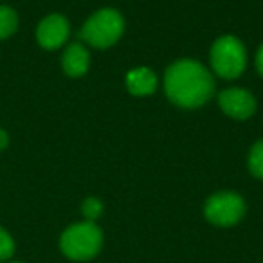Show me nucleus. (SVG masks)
Instances as JSON below:
<instances>
[{
	"mask_svg": "<svg viewBox=\"0 0 263 263\" xmlns=\"http://www.w3.org/2000/svg\"><path fill=\"white\" fill-rule=\"evenodd\" d=\"M215 90L213 72L197 60H177L164 72L166 98L179 108H200L215 96Z\"/></svg>",
	"mask_w": 263,
	"mask_h": 263,
	"instance_id": "obj_1",
	"label": "nucleus"
},
{
	"mask_svg": "<svg viewBox=\"0 0 263 263\" xmlns=\"http://www.w3.org/2000/svg\"><path fill=\"white\" fill-rule=\"evenodd\" d=\"M124 27L126 24L121 11L114 8H101L85 20L80 36L87 47L108 49L123 38Z\"/></svg>",
	"mask_w": 263,
	"mask_h": 263,
	"instance_id": "obj_2",
	"label": "nucleus"
},
{
	"mask_svg": "<svg viewBox=\"0 0 263 263\" xmlns=\"http://www.w3.org/2000/svg\"><path fill=\"white\" fill-rule=\"evenodd\" d=\"M209 65L213 76L222 80H236L247 69V51L240 38L233 34L218 36L209 51Z\"/></svg>",
	"mask_w": 263,
	"mask_h": 263,
	"instance_id": "obj_3",
	"label": "nucleus"
},
{
	"mask_svg": "<svg viewBox=\"0 0 263 263\" xmlns=\"http://www.w3.org/2000/svg\"><path fill=\"white\" fill-rule=\"evenodd\" d=\"M103 247V231L96 222H76L60 236V249L69 259L87 261L99 254Z\"/></svg>",
	"mask_w": 263,
	"mask_h": 263,
	"instance_id": "obj_4",
	"label": "nucleus"
},
{
	"mask_svg": "<svg viewBox=\"0 0 263 263\" xmlns=\"http://www.w3.org/2000/svg\"><path fill=\"white\" fill-rule=\"evenodd\" d=\"M247 205L241 195L234 191H216L205 200L204 216L216 227H233L241 222Z\"/></svg>",
	"mask_w": 263,
	"mask_h": 263,
	"instance_id": "obj_5",
	"label": "nucleus"
},
{
	"mask_svg": "<svg viewBox=\"0 0 263 263\" xmlns=\"http://www.w3.org/2000/svg\"><path fill=\"white\" fill-rule=\"evenodd\" d=\"M218 106L227 117L236 121H245L252 117L258 108L256 98L249 90L241 87H229L223 88L218 94Z\"/></svg>",
	"mask_w": 263,
	"mask_h": 263,
	"instance_id": "obj_6",
	"label": "nucleus"
},
{
	"mask_svg": "<svg viewBox=\"0 0 263 263\" xmlns=\"http://www.w3.org/2000/svg\"><path fill=\"white\" fill-rule=\"evenodd\" d=\"M70 36V24L60 13H51L40 20L36 27V42L45 51H56L63 47Z\"/></svg>",
	"mask_w": 263,
	"mask_h": 263,
	"instance_id": "obj_7",
	"label": "nucleus"
},
{
	"mask_svg": "<svg viewBox=\"0 0 263 263\" xmlns=\"http://www.w3.org/2000/svg\"><path fill=\"white\" fill-rule=\"evenodd\" d=\"M62 69L69 78H81L90 69V52L83 42L67 45L62 56Z\"/></svg>",
	"mask_w": 263,
	"mask_h": 263,
	"instance_id": "obj_8",
	"label": "nucleus"
},
{
	"mask_svg": "<svg viewBox=\"0 0 263 263\" xmlns=\"http://www.w3.org/2000/svg\"><path fill=\"white\" fill-rule=\"evenodd\" d=\"M126 90L136 98L152 96L159 87V78L150 67H134L126 72L124 78Z\"/></svg>",
	"mask_w": 263,
	"mask_h": 263,
	"instance_id": "obj_9",
	"label": "nucleus"
},
{
	"mask_svg": "<svg viewBox=\"0 0 263 263\" xmlns=\"http://www.w3.org/2000/svg\"><path fill=\"white\" fill-rule=\"evenodd\" d=\"M18 29V15L9 6H0V40L13 36Z\"/></svg>",
	"mask_w": 263,
	"mask_h": 263,
	"instance_id": "obj_10",
	"label": "nucleus"
},
{
	"mask_svg": "<svg viewBox=\"0 0 263 263\" xmlns=\"http://www.w3.org/2000/svg\"><path fill=\"white\" fill-rule=\"evenodd\" d=\"M247 168L252 177L263 180V139L256 141L251 150H249Z\"/></svg>",
	"mask_w": 263,
	"mask_h": 263,
	"instance_id": "obj_11",
	"label": "nucleus"
},
{
	"mask_svg": "<svg viewBox=\"0 0 263 263\" xmlns=\"http://www.w3.org/2000/svg\"><path fill=\"white\" fill-rule=\"evenodd\" d=\"M81 213H83L87 222H96L103 215V202L98 197H88L81 204Z\"/></svg>",
	"mask_w": 263,
	"mask_h": 263,
	"instance_id": "obj_12",
	"label": "nucleus"
},
{
	"mask_svg": "<svg viewBox=\"0 0 263 263\" xmlns=\"http://www.w3.org/2000/svg\"><path fill=\"white\" fill-rule=\"evenodd\" d=\"M13 254H15V240L0 226V261H8Z\"/></svg>",
	"mask_w": 263,
	"mask_h": 263,
	"instance_id": "obj_13",
	"label": "nucleus"
},
{
	"mask_svg": "<svg viewBox=\"0 0 263 263\" xmlns=\"http://www.w3.org/2000/svg\"><path fill=\"white\" fill-rule=\"evenodd\" d=\"M254 65H256V70L258 74L263 78V44L259 45V49L256 51V56H254Z\"/></svg>",
	"mask_w": 263,
	"mask_h": 263,
	"instance_id": "obj_14",
	"label": "nucleus"
},
{
	"mask_svg": "<svg viewBox=\"0 0 263 263\" xmlns=\"http://www.w3.org/2000/svg\"><path fill=\"white\" fill-rule=\"evenodd\" d=\"M8 144H9V134L4 128H0V152L4 150V148H8Z\"/></svg>",
	"mask_w": 263,
	"mask_h": 263,
	"instance_id": "obj_15",
	"label": "nucleus"
},
{
	"mask_svg": "<svg viewBox=\"0 0 263 263\" xmlns=\"http://www.w3.org/2000/svg\"><path fill=\"white\" fill-rule=\"evenodd\" d=\"M11 263H22V261H11Z\"/></svg>",
	"mask_w": 263,
	"mask_h": 263,
	"instance_id": "obj_16",
	"label": "nucleus"
}]
</instances>
